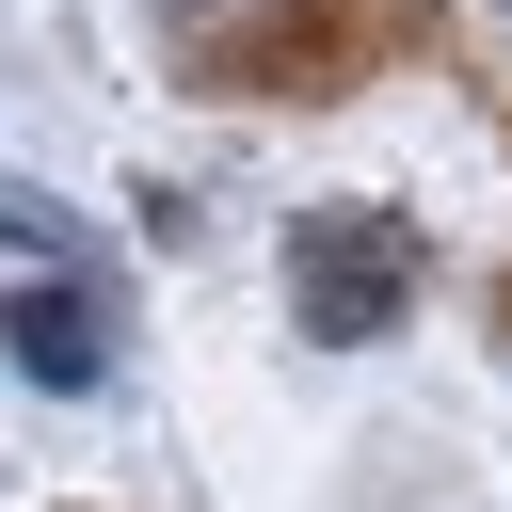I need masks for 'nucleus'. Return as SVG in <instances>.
Here are the masks:
<instances>
[{
  "instance_id": "nucleus-5",
  "label": "nucleus",
  "mask_w": 512,
  "mask_h": 512,
  "mask_svg": "<svg viewBox=\"0 0 512 512\" xmlns=\"http://www.w3.org/2000/svg\"><path fill=\"white\" fill-rule=\"evenodd\" d=\"M496 16H512V0H496Z\"/></svg>"
},
{
  "instance_id": "nucleus-3",
  "label": "nucleus",
  "mask_w": 512,
  "mask_h": 512,
  "mask_svg": "<svg viewBox=\"0 0 512 512\" xmlns=\"http://www.w3.org/2000/svg\"><path fill=\"white\" fill-rule=\"evenodd\" d=\"M0 240H32V256H64V224H48V208H32L16 176H0Z\"/></svg>"
},
{
  "instance_id": "nucleus-2",
  "label": "nucleus",
  "mask_w": 512,
  "mask_h": 512,
  "mask_svg": "<svg viewBox=\"0 0 512 512\" xmlns=\"http://www.w3.org/2000/svg\"><path fill=\"white\" fill-rule=\"evenodd\" d=\"M0 352H16V368H32V384H48V400H80V384H96V368H112V336H96V304H80V288H64V272H48V288H16V304H0Z\"/></svg>"
},
{
  "instance_id": "nucleus-4",
  "label": "nucleus",
  "mask_w": 512,
  "mask_h": 512,
  "mask_svg": "<svg viewBox=\"0 0 512 512\" xmlns=\"http://www.w3.org/2000/svg\"><path fill=\"white\" fill-rule=\"evenodd\" d=\"M176 16H240V0H176Z\"/></svg>"
},
{
  "instance_id": "nucleus-1",
  "label": "nucleus",
  "mask_w": 512,
  "mask_h": 512,
  "mask_svg": "<svg viewBox=\"0 0 512 512\" xmlns=\"http://www.w3.org/2000/svg\"><path fill=\"white\" fill-rule=\"evenodd\" d=\"M288 304H304V336H336V352L400 336V304H416L400 208H304V224H288Z\"/></svg>"
}]
</instances>
